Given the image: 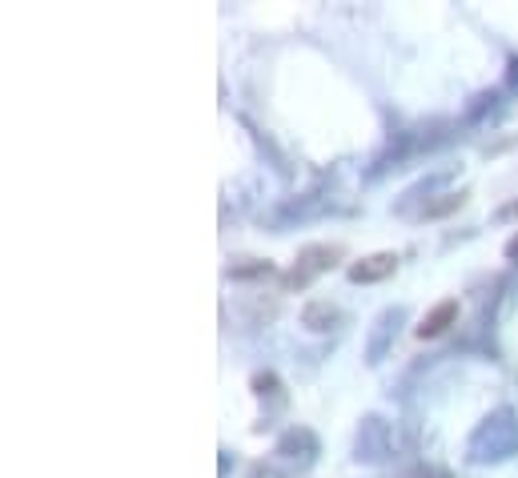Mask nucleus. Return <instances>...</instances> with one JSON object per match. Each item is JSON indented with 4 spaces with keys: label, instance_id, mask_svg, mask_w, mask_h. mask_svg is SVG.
Instances as JSON below:
<instances>
[{
    "label": "nucleus",
    "instance_id": "3",
    "mask_svg": "<svg viewBox=\"0 0 518 478\" xmlns=\"http://www.w3.org/2000/svg\"><path fill=\"white\" fill-rule=\"evenodd\" d=\"M394 270H398V258L394 254H370V258H362V262L350 266V282H382Z\"/></svg>",
    "mask_w": 518,
    "mask_h": 478
},
{
    "label": "nucleus",
    "instance_id": "1",
    "mask_svg": "<svg viewBox=\"0 0 518 478\" xmlns=\"http://www.w3.org/2000/svg\"><path fill=\"white\" fill-rule=\"evenodd\" d=\"M518 450V422L510 410L494 414L490 422L478 426V434L470 438V458L474 462H490V458H510Z\"/></svg>",
    "mask_w": 518,
    "mask_h": 478
},
{
    "label": "nucleus",
    "instance_id": "4",
    "mask_svg": "<svg viewBox=\"0 0 518 478\" xmlns=\"http://www.w3.org/2000/svg\"><path fill=\"white\" fill-rule=\"evenodd\" d=\"M454 318H458V302L454 298H446V302H438L426 318H422V326H418V338H438V334H446L450 326H454Z\"/></svg>",
    "mask_w": 518,
    "mask_h": 478
},
{
    "label": "nucleus",
    "instance_id": "6",
    "mask_svg": "<svg viewBox=\"0 0 518 478\" xmlns=\"http://www.w3.org/2000/svg\"><path fill=\"white\" fill-rule=\"evenodd\" d=\"M398 318H402V310H390V314L378 318V334H374V342H370V362L382 358V342H386V334H390V326H394Z\"/></svg>",
    "mask_w": 518,
    "mask_h": 478
},
{
    "label": "nucleus",
    "instance_id": "2",
    "mask_svg": "<svg viewBox=\"0 0 518 478\" xmlns=\"http://www.w3.org/2000/svg\"><path fill=\"white\" fill-rule=\"evenodd\" d=\"M330 258H338V246H306L298 254V270L290 274V286H306L314 274H322L326 266H334Z\"/></svg>",
    "mask_w": 518,
    "mask_h": 478
},
{
    "label": "nucleus",
    "instance_id": "7",
    "mask_svg": "<svg viewBox=\"0 0 518 478\" xmlns=\"http://www.w3.org/2000/svg\"><path fill=\"white\" fill-rule=\"evenodd\" d=\"M466 197L462 193H446V201H434V205H426V217H438V213H450V209H458Z\"/></svg>",
    "mask_w": 518,
    "mask_h": 478
},
{
    "label": "nucleus",
    "instance_id": "5",
    "mask_svg": "<svg viewBox=\"0 0 518 478\" xmlns=\"http://www.w3.org/2000/svg\"><path fill=\"white\" fill-rule=\"evenodd\" d=\"M302 322H306L310 330H330V326L338 322V310H334L330 302H314V306H306Z\"/></svg>",
    "mask_w": 518,
    "mask_h": 478
},
{
    "label": "nucleus",
    "instance_id": "8",
    "mask_svg": "<svg viewBox=\"0 0 518 478\" xmlns=\"http://www.w3.org/2000/svg\"><path fill=\"white\" fill-rule=\"evenodd\" d=\"M498 221H510V217H518V201H510V205H502L498 213H494Z\"/></svg>",
    "mask_w": 518,
    "mask_h": 478
},
{
    "label": "nucleus",
    "instance_id": "9",
    "mask_svg": "<svg viewBox=\"0 0 518 478\" xmlns=\"http://www.w3.org/2000/svg\"><path fill=\"white\" fill-rule=\"evenodd\" d=\"M506 258L518 262V237H510V242H506Z\"/></svg>",
    "mask_w": 518,
    "mask_h": 478
}]
</instances>
